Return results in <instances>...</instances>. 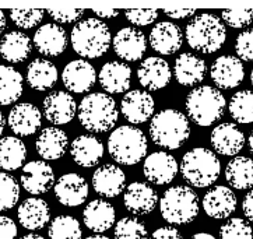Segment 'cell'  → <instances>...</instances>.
Here are the masks:
<instances>
[{
    "label": "cell",
    "instance_id": "1",
    "mask_svg": "<svg viewBox=\"0 0 253 239\" xmlns=\"http://www.w3.org/2000/svg\"><path fill=\"white\" fill-rule=\"evenodd\" d=\"M190 136L188 116L178 109L167 108L155 114L150 122V137L155 146L165 150L182 147Z\"/></svg>",
    "mask_w": 253,
    "mask_h": 239
},
{
    "label": "cell",
    "instance_id": "2",
    "mask_svg": "<svg viewBox=\"0 0 253 239\" xmlns=\"http://www.w3.org/2000/svg\"><path fill=\"white\" fill-rule=\"evenodd\" d=\"M70 41L74 52L82 58L97 59L105 55L111 42L112 35L109 27L98 18H85L74 25Z\"/></svg>",
    "mask_w": 253,
    "mask_h": 239
},
{
    "label": "cell",
    "instance_id": "3",
    "mask_svg": "<svg viewBox=\"0 0 253 239\" xmlns=\"http://www.w3.org/2000/svg\"><path fill=\"white\" fill-rule=\"evenodd\" d=\"M77 116L85 130L91 133H106L114 129L119 119V112L112 97L102 92H92L82 99Z\"/></svg>",
    "mask_w": 253,
    "mask_h": 239
},
{
    "label": "cell",
    "instance_id": "4",
    "mask_svg": "<svg viewBox=\"0 0 253 239\" xmlns=\"http://www.w3.org/2000/svg\"><path fill=\"white\" fill-rule=\"evenodd\" d=\"M185 37L188 45L196 52L210 55L221 49L227 40L225 24L210 13L193 17L186 25Z\"/></svg>",
    "mask_w": 253,
    "mask_h": 239
},
{
    "label": "cell",
    "instance_id": "5",
    "mask_svg": "<svg viewBox=\"0 0 253 239\" xmlns=\"http://www.w3.org/2000/svg\"><path fill=\"white\" fill-rule=\"evenodd\" d=\"M227 105V101L215 87L200 85L193 88L186 97V112L189 118L199 126L207 127L218 122Z\"/></svg>",
    "mask_w": 253,
    "mask_h": 239
},
{
    "label": "cell",
    "instance_id": "6",
    "mask_svg": "<svg viewBox=\"0 0 253 239\" xmlns=\"http://www.w3.org/2000/svg\"><path fill=\"white\" fill-rule=\"evenodd\" d=\"M183 179L193 188H209L218 179L221 172L220 159L211 150L197 147L188 151L179 165Z\"/></svg>",
    "mask_w": 253,
    "mask_h": 239
},
{
    "label": "cell",
    "instance_id": "7",
    "mask_svg": "<svg viewBox=\"0 0 253 239\" xmlns=\"http://www.w3.org/2000/svg\"><path fill=\"white\" fill-rule=\"evenodd\" d=\"M108 151L115 162L121 165L139 164L147 154V139L144 133L134 126H121L111 133Z\"/></svg>",
    "mask_w": 253,
    "mask_h": 239
},
{
    "label": "cell",
    "instance_id": "8",
    "mask_svg": "<svg viewBox=\"0 0 253 239\" xmlns=\"http://www.w3.org/2000/svg\"><path fill=\"white\" fill-rule=\"evenodd\" d=\"M163 218L171 225H183L196 220L199 196L189 186H173L165 190L160 200Z\"/></svg>",
    "mask_w": 253,
    "mask_h": 239
},
{
    "label": "cell",
    "instance_id": "9",
    "mask_svg": "<svg viewBox=\"0 0 253 239\" xmlns=\"http://www.w3.org/2000/svg\"><path fill=\"white\" fill-rule=\"evenodd\" d=\"M212 82L221 90H232L237 88L245 77V69L242 60L238 56L222 55L212 62L210 69Z\"/></svg>",
    "mask_w": 253,
    "mask_h": 239
},
{
    "label": "cell",
    "instance_id": "10",
    "mask_svg": "<svg viewBox=\"0 0 253 239\" xmlns=\"http://www.w3.org/2000/svg\"><path fill=\"white\" fill-rule=\"evenodd\" d=\"M179 165L173 156L165 151H155L144 159L143 173L148 182L163 186L171 183L178 175Z\"/></svg>",
    "mask_w": 253,
    "mask_h": 239
},
{
    "label": "cell",
    "instance_id": "11",
    "mask_svg": "<svg viewBox=\"0 0 253 239\" xmlns=\"http://www.w3.org/2000/svg\"><path fill=\"white\" fill-rule=\"evenodd\" d=\"M20 182L25 192L34 196L46 193L56 183L52 166L45 161H30L25 164Z\"/></svg>",
    "mask_w": 253,
    "mask_h": 239
},
{
    "label": "cell",
    "instance_id": "12",
    "mask_svg": "<svg viewBox=\"0 0 253 239\" xmlns=\"http://www.w3.org/2000/svg\"><path fill=\"white\" fill-rule=\"evenodd\" d=\"M53 192L62 206L77 207L88 198V183L79 173H65L56 181Z\"/></svg>",
    "mask_w": 253,
    "mask_h": 239
},
{
    "label": "cell",
    "instance_id": "13",
    "mask_svg": "<svg viewBox=\"0 0 253 239\" xmlns=\"http://www.w3.org/2000/svg\"><path fill=\"white\" fill-rule=\"evenodd\" d=\"M115 53L126 62H137L144 56L147 40L143 31L134 27H125L112 40Z\"/></svg>",
    "mask_w": 253,
    "mask_h": 239
},
{
    "label": "cell",
    "instance_id": "14",
    "mask_svg": "<svg viewBox=\"0 0 253 239\" xmlns=\"http://www.w3.org/2000/svg\"><path fill=\"white\" fill-rule=\"evenodd\" d=\"M155 109L154 98L147 91L133 90L126 92L121 102V112L123 118L133 124L147 122Z\"/></svg>",
    "mask_w": 253,
    "mask_h": 239
},
{
    "label": "cell",
    "instance_id": "15",
    "mask_svg": "<svg viewBox=\"0 0 253 239\" xmlns=\"http://www.w3.org/2000/svg\"><path fill=\"white\" fill-rule=\"evenodd\" d=\"M42 111L46 120L53 124H66L72 122L77 114V104L70 92L55 91L43 99Z\"/></svg>",
    "mask_w": 253,
    "mask_h": 239
},
{
    "label": "cell",
    "instance_id": "16",
    "mask_svg": "<svg viewBox=\"0 0 253 239\" xmlns=\"http://www.w3.org/2000/svg\"><path fill=\"white\" fill-rule=\"evenodd\" d=\"M62 81L69 91L82 94L90 91L95 85L97 73L90 62L77 59L66 65L62 73Z\"/></svg>",
    "mask_w": 253,
    "mask_h": 239
},
{
    "label": "cell",
    "instance_id": "17",
    "mask_svg": "<svg viewBox=\"0 0 253 239\" xmlns=\"http://www.w3.org/2000/svg\"><path fill=\"white\" fill-rule=\"evenodd\" d=\"M158 203L155 190L144 182L130 183L123 196V204L126 210L134 215H147L154 211Z\"/></svg>",
    "mask_w": 253,
    "mask_h": 239
},
{
    "label": "cell",
    "instance_id": "18",
    "mask_svg": "<svg viewBox=\"0 0 253 239\" xmlns=\"http://www.w3.org/2000/svg\"><path fill=\"white\" fill-rule=\"evenodd\" d=\"M237 196L227 186H214L204 195L203 210L214 220H225L237 210Z\"/></svg>",
    "mask_w": 253,
    "mask_h": 239
},
{
    "label": "cell",
    "instance_id": "19",
    "mask_svg": "<svg viewBox=\"0 0 253 239\" xmlns=\"http://www.w3.org/2000/svg\"><path fill=\"white\" fill-rule=\"evenodd\" d=\"M210 143L214 151L220 156H237L245 146V134L234 123H221L212 129Z\"/></svg>",
    "mask_w": 253,
    "mask_h": 239
},
{
    "label": "cell",
    "instance_id": "20",
    "mask_svg": "<svg viewBox=\"0 0 253 239\" xmlns=\"http://www.w3.org/2000/svg\"><path fill=\"white\" fill-rule=\"evenodd\" d=\"M7 123L16 136H31L41 127L42 114L34 104L21 102L10 111Z\"/></svg>",
    "mask_w": 253,
    "mask_h": 239
},
{
    "label": "cell",
    "instance_id": "21",
    "mask_svg": "<svg viewBox=\"0 0 253 239\" xmlns=\"http://www.w3.org/2000/svg\"><path fill=\"white\" fill-rule=\"evenodd\" d=\"M126 186V175L118 165L105 164L92 173V188L99 196L112 199L119 196Z\"/></svg>",
    "mask_w": 253,
    "mask_h": 239
},
{
    "label": "cell",
    "instance_id": "22",
    "mask_svg": "<svg viewBox=\"0 0 253 239\" xmlns=\"http://www.w3.org/2000/svg\"><path fill=\"white\" fill-rule=\"evenodd\" d=\"M34 46L45 56H59L67 48V34L59 24H43L34 34Z\"/></svg>",
    "mask_w": 253,
    "mask_h": 239
},
{
    "label": "cell",
    "instance_id": "23",
    "mask_svg": "<svg viewBox=\"0 0 253 239\" xmlns=\"http://www.w3.org/2000/svg\"><path fill=\"white\" fill-rule=\"evenodd\" d=\"M183 34L176 24L161 21L150 33V45L160 55H173L182 48Z\"/></svg>",
    "mask_w": 253,
    "mask_h": 239
},
{
    "label": "cell",
    "instance_id": "24",
    "mask_svg": "<svg viewBox=\"0 0 253 239\" xmlns=\"http://www.w3.org/2000/svg\"><path fill=\"white\" fill-rule=\"evenodd\" d=\"M140 84L147 88V90L155 91L165 88L171 81V69L169 65L161 58H150L144 59L137 70Z\"/></svg>",
    "mask_w": 253,
    "mask_h": 239
},
{
    "label": "cell",
    "instance_id": "25",
    "mask_svg": "<svg viewBox=\"0 0 253 239\" xmlns=\"http://www.w3.org/2000/svg\"><path fill=\"white\" fill-rule=\"evenodd\" d=\"M116 211L115 207L104 199L91 200L83 211L84 225L92 232L102 234L112 228L115 224Z\"/></svg>",
    "mask_w": 253,
    "mask_h": 239
},
{
    "label": "cell",
    "instance_id": "26",
    "mask_svg": "<svg viewBox=\"0 0 253 239\" xmlns=\"http://www.w3.org/2000/svg\"><path fill=\"white\" fill-rule=\"evenodd\" d=\"M70 156L79 166L92 168L104 157V144L92 134H83L72 143Z\"/></svg>",
    "mask_w": 253,
    "mask_h": 239
},
{
    "label": "cell",
    "instance_id": "27",
    "mask_svg": "<svg viewBox=\"0 0 253 239\" xmlns=\"http://www.w3.org/2000/svg\"><path fill=\"white\" fill-rule=\"evenodd\" d=\"M17 215L23 228L28 231H38L49 223L50 208L43 199L30 198L20 204Z\"/></svg>",
    "mask_w": 253,
    "mask_h": 239
},
{
    "label": "cell",
    "instance_id": "28",
    "mask_svg": "<svg viewBox=\"0 0 253 239\" xmlns=\"http://www.w3.org/2000/svg\"><path fill=\"white\" fill-rule=\"evenodd\" d=\"M173 75L180 85L193 87L204 80L207 75V65L202 58L186 52L175 60Z\"/></svg>",
    "mask_w": 253,
    "mask_h": 239
},
{
    "label": "cell",
    "instance_id": "29",
    "mask_svg": "<svg viewBox=\"0 0 253 239\" xmlns=\"http://www.w3.org/2000/svg\"><path fill=\"white\" fill-rule=\"evenodd\" d=\"M101 87L111 94H122L130 88L131 69L123 62H108L98 75Z\"/></svg>",
    "mask_w": 253,
    "mask_h": 239
},
{
    "label": "cell",
    "instance_id": "30",
    "mask_svg": "<svg viewBox=\"0 0 253 239\" xmlns=\"http://www.w3.org/2000/svg\"><path fill=\"white\" fill-rule=\"evenodd\" d=\"M69 147V139L62 129L46 127L43 129L35 141V149L40 157L46 161H55L66 154Z\"/></svg>",
    "mask_w": 253,
    "mask_h": 239
},
{
    "label": "cell",
    "instance_id": "31",
    "mask_svg": "<svg viewBox=\"0 0 253 239\" xmlns=\"http://www.w3.org/2000/svg\"><path fill=\"white\" fill-rule=\"evenodd\" d=\"M33 52V42L21 31H10L0 41V55L8 63H23Z\"/></svg>",
    "mask_w": 253,
    "mask_h": 239
},
{
    "label": "cell",
    "instance_id": "32",
    "mask_svg": "<svg viewBox=\"0 0 253 239\" xmlns=\"http://www.w3.org/2000/svg\"><path fill=\"white\" fill-rule=\"evenodd\" d=\"M56 81L57 69L50 60L35 59L27 67V82L33 90H50Z\"/></svg>",
    "mask_w": 253,
    "mask_h": 239
},
{
    "label": "cell",
    "instance_id": "33",
    "mask_svg": "<svg viewBox=\"0 0 253 239\" xmlns=\"http://www.w3.org/2000/svg\"><path fill=\"white\" fill-rule=\"evenodd\" d=\"M225 179L231 188L246 190L253 188V159L248 157L232 158L225 168Z\"/></svg>",
    "mask_w": 253,
    "mask_h": 239
},
{
    "label": "cell",
    "instance_id": "34",
    "mask_svg": "<svg viewBox=\"0 0 253 239\" xmlns=\"http://www.w3.org/2000/svg\"><path fill=\"white\" fill-rule=\"evenodd\" d=\"M24 80L14 67L0 65V105H10L21 97Z\"/></svg>",
    "mask_w": 253,
    "mask_h": 239
},
{
    "label": "cell",
    "instance_id": "35",
    "mask_svg": "<svg viewBox=\"0 0 253 239\" xmlns=\"http://www.w3.org/2000/svg\"><path fill=\"white\" fill-rule=\"evenodd\" d=\"M27 158V147L14 136L0 139V168L4 171H16L21 168Z\"/></svg>",
    "mask_w": 253,
    "mask_h": 239
},
{
    "label": "cell",
    "instance_id": "36",
    "mask_svg": "<svg viewBox=\"0 0 253 239\" xmlns=\"http://www.w3.org/2000/svg\"><path fill=\"white\" fill-rule=\"evenodd\" d=\"M229 115L238 123H253V91H238L228 105Z\"/></svg>",
    "mask_w": 253,
    "mask_h": 239
},
{
    "label": "cell",
    "instance_id": "37",
    "mask_svg": "<svg viewBox=\"0 0 253 239\" xmlns=\"http://www.w3.org/2000/svg\"><path fill=\"white\" fill-rule=\"evenodd\" d=\"M49 239H82V225L72 215H57L48 228Z\"/></svg>",
    "mask_w": 253,
    "mask_h": 239
},
{
    "label": "cell",
    "instance_id": "38",
    "mask_svg": "<svg viewBox=\"0 0 253 239\" xmlns=\"http://www.w3.org/2000/svg\"><path fill=\"white\" fill-rule=\"evenodd\" d=\"M20 185L14 176L0 172V211L11 210L18 203Z\"/></svg>",
    "mask_w": 253,
    "mask_h": 239
},
{
    "label": "cell",
    "instance_id": "39",
    "mask_svg": "<svg viewBox=\"0 0 253 239\" xmlns=\"http://www.w3.org/2000/svg\"><path fill=\"white\" fill-rule=\"evenodd\" d=\"M115 239H148L147 228L134 217H123L115 225Z\"/></svg>",
    "mask_w": 253,
    "mask_h": 239
},
{
    "label": "cell",
    "instance_id": "40",
    "mask_svg": "<svg viewBox=\"0 0 253 239\" xmlns=\"http://www.w3.org/2000/svg\"><path fill=\"white\" fill-rule=\"evenodd\" d=\"M220 239H253V230L244 218H229L221 225Z\"/></svg>",
    "mask_w": 253,
    "mask_h": 239
},
{
    "label": "cell",
    "instance_id": "41",
    "mask_svg": "<svg viewBox=\"0 0 253 239\" xmlns=\"http://www.w3.org/2000/svg\"><path fill=\"white\" fill-rule=\"evenodd\" d=\"M43 13L41 8H13L10 10V18L17 27L30 30L41 23Z\"/></svg>",
    "mask_w": 253,
    "mask_h": 239
},
{
    "label": "cell",
    "instance_id": "42",
    "mask_svg": "<svg viewBox=\"0 0 253 239\" xmlns=\"http://www.w3.org/2000/svg\"><path fill=\"white\" fill-rule=\"evenodd\" d=\"M222 21L232 28H245L253 23V8H228L221 13Z\"/></svg>",
    "mask_w": 253,
    "mask_h": 239
},
{
    "label": "cell",
    "instance_id": "43",
    "mask_svg": "<svg viewBox=\"0 0 253 239\" xmlns=\"http://www.w3.org/2000/svg\"><path fill=\"white\" fill-rule=\"evenodd\" d=\"M235 52L238 58L245 62H253V28L239 34L235 41Z\"/></svg>",
    "mask_w": 253,
    "mask_h": 239
},
{
    "label": "cell",
    "instance_id": "44",
    "mask_svg": "<svg viewBox=\"0 0 253 239\" xmlns=\"http://www.w3.org/2000/svg\"><path fill=\"white\" fill-rule=\"evenodd\" d=\"M126 20L134 25L146 27L154 23L158 17V10L155 8H137V10H126L125 11Z\"/></svg>",
    "mask_w": 253,
    "mask_h": 239
},
{
    "label": "cell",
    "instance_id": "45",
    "mask_svg": "<svg viewBox=\"0 0 253 239\" xmlns=\"http://www.w3.org/2000/svg\"><path fill=\"white\" fill-rule=\"evenodd\" d=\"M46 13L52 17L59 24H70L82 18L84 14V8H73V7H59V8H48Z\"/></svg>",
    "mask_w": 253,
    "mask_h": 239
},
{
    "label": "cell",
    "instance_id": "46",
    "mask_svg": "<svg viewBox=\"0 0 253 239\" xmlns=\"http://www.w3.org/2000/svg\"><path fill=\"white\" fill-rule=\"evenodd\" d=\"M17 225L10 218L0 215V239H16Z\"/></svg>",
    "mask_w": 253,
    "mask_h": 239
},
{
    "label": "cell",
    "instance_id": "47",
    "mask_svg": "<svg viewBox=\"0 0 253 239\" xmlns=\"http://www.w3.org/2000/svg\"><path fill=\"white\" fill-rule=\"evenodd\" d=\"M150 239H183L180 232L173 228V227H161L158 230H155L153 232V235L150 237Z\"/></svg>",
    "mask_w": 253,
    "mask_h": 239
},
{
    "label": "cell",
    "instance_id": "48",
    "mask_svg": "<svg viewBox=\"0 0 253 239\" xmlns=\"http://www.w3.org/2000/svg\"><path fill=\"white\" fill-rule=\"evenodd\" d=\"M164 13L171 18H186V17L195 16V8H165Z\"/></svg>",
    "mask_w": 253,
    "mask_h": 239
},
{
    "label": "cell",
    "instance_id": "49",
    "mask_svg": "<svg viewBox=\"0 0 253 239\" xmlns=\"http://www.w3.org/2000/svg\"><path fill=\"white\" fill-rule=\"evenodd\" d=\"M242 210H244V214L245 217L253 223V190L248 192L245 198H244V201H242Z\"/></svg>",
    "mask_w": 253,
    "mask_h": 239
},
{
    "label": "cell",
    "instance_id": "50",
    "mask_svg": "<svg viewBox=\"0 0 253 239\" xmlns=\"http://www.w3.org/2000/svg\"><path fill=\"white\" fill-rule=\"evenodd\" d=\"M92 13H95V16L99 18H114L119 14V10L116 8H92Z\"/></svg>",
    "mask_w": 253,
    "mask_h": 239
},
{
    "label": "cell",
    "instance_id": "51",
    "mask_svg": "<svg viewBox=\"0 0 253 239\" xmlns=\"http://www.w3.org/2000/svg\"><path fill=\"white\" fill-rule=\"evenodd\" d=\"M190 239H217L214 235L209 234V232H199V234H195Z\"/></svg>",
    "mask_w": 253,
    "mask_h": 239
},
{
    "label": "cell",
    "instance_id": "52",
    "mask_svg": "<svg viewBox=\"0 0 253 239\" xmlns=\"http://www.w3.org/2000/svg\"><path fill=\"white\" fill-rule=\"evenodd\" d=\"M6 16L3 13V10H0V34L3 33L6 30Z\"/></svg>",
    "mask_w": 253,
    "mask_h": 239
},
{
    "label": "cell",
    "instance_id": "53",
    "mask_svg": "<svg viewBox=\"0 0 253 239\" xmlns=\"http://www.w3.org/2000/svg\"><path fill=\"white\" fill-rule=\"evenodd\" d=\"M21 239H45L41 235H38V234H28V235H24Z\"/></svg>",
    "mask_w": 253,
    "mask_h": 239
},
{
    "label": "cell",
    "instance_id": "54",
    "mask_svg": "<svg viewBox=\"0 0 253 239\" xmlns=\"http://www.w3.org/2000/svg\"><path fill=\"white\" fill-rule=\"evenodd\" d=\"M4 126H6V120H4V116L3 114L0 112V136H1V133L4 130Z\"/></svg>",
    "mask_w": 253,
    "mask_h": 239
},
{
    "label": "cell",
    "instance_id": "55",
    "mask_svg": "<svg viewBox=\"0 0 253 239\" xmlns=\"http://www.w3.org/2000/svg\"><path fill=\"white\" fill-rule=\"evenodd\" d=\"M248 144H249V151H251V154L253 156V130L249 134V139H248Z\"/></svg>",
    "mask_w": 253,
    "mask_h": 239
},
{
    "label": "cell",
    "instance_id": "56",
    "mask_svg": "<svg viewBox=\"0 0 253 239\" xmlns=\"http://www.w3.org/2000/svg\"><path fill=\"white\" fill-rule=\"evenodd\" d=\"M85 239H111V238H108V237H104V235H94V237H88V238H85Z\"/></svg>",
    "mask_w": 253,
    "mask_h": 239
},
{
    "label": "cell",
    "instance_id": "57",
    "mask_svg": "<svg viewBox=\"0 0 253 239\" xmlns=\"http://www.w3.org/2000/svg\"><path fill=\"white\" fill-rule=\"evenodd\" d=\"M251 82H252V85H253V69H252V73H251Z\"/></svg>",
    "mask_w": 253,
    "mask_h": 239
}]
</instances>
